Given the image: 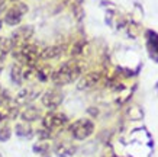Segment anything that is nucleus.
Segmentation results:
<instances>
[{"mask_svg": "<svg viewBox=\"0 0 158 157\" xmlns=\"http://www.w3.org/2000/svg\"><path fill=\"white\" fill-rule=\"evenodd\" d=\"M83 74V67L81 64L76 60H68V61H64L62 64L54 68L52 76H51V80L52 85L55 87H62V86L71 85V83H76Z\"/></svg>", "mask_w": 158, "mask_h": 157, "instance_id": "f257e3e1", "label": "nucleus"}, {"mask_svg": "<svg viewBox=\"0 0 158 157\" xmlns=\"http://www.w3.org/2000/svg\"><path fill=\"white\" fill-rule=\"evenodd\" d=\"M10 54L15 58V61L25 67H34L41 63L39 61V47L31 41L22 44L19 47H15Z\"/></svg>", "mask_w": 158, "mask_h": 157, "instance_id": "f03ea898", "label": "nucleus"}, {"mask_svg": "<svg viewBox=\"0 0 158 157\" xmlns=\"http://www.w3.org/2000/svg\"><path fill=\"white\" fill-rule=\"evenodd\" d=\"M94 122L91 121L90 118H80L76 119L74 122L70 124L68 127V131L71 134V137L77 141H83V140H87L89 137L93 135L94 133Z\"/></svg>", "mask_w": 158, "mask_h": 157, "instance_id": "7ed1b4c3", "label": "nucleus"}, {"mask_svg": "<svg viewBox=\"0 0 158 157\" xmlns=\"http://www.w3.org/2000/svg\"><path fill=\"white\" fill-rule=\"evenodd\" d=\"M42 127L44 128L49 129V131H58V129L64 128L65 125L68 124V116L64 112H60V111H48L45 115H42Z\"/></svg>", "mask_w": 158, "mask_h": 157, "instance_id": "20e7f679", "label": "nucleus"}, {"mask_svg": "<svg viewBox=\"0 0 158 157\" xmlns=\"http://www.w3.org/2000/svg\"><path fill=\"white\" fill-rule=\"evenodd\" d=\"M28 5L26 3H20L16 2L13 6H10L9 9L6 10L5 18H3V24H6L7 26H19L22 24L23 16L28 13Z\"/></svg>", "mask_w": 158, "mask_h": 157, "instance_id": "39448f33", "label": "nucleus"}, {"mask_svg": "<svg viewBox=\"0 0 158 157\" xmlns=\"http://www.w3.org/2000/svg\"><path fill=\"white\" fill-rule=\"evenodd\" d=\"M62 100H64V93L60 87H55V86L44 90L41 95V103L48 111H55L62 103Z\"/></svg>", "mask_w": 158, "mask_h": 157, "instance_id": "423d86ee", "label": "nucleus"}, {"mask_svg": "<svg viewBox=\"0 0 158 157\" xmlns=\"http://www.w3.org/2000/svg\"><path fill=\"white\" fill-rule=\"evenodd\" d=\"M42 95V89L38 85H28L22 87L18 95L15 98V103L16 105H31L34 100L41 98Z\"/></svg>", "mask_w": 158, "mask_h": 157, "instance_id": "0eeeda50", "label": "nucleus"}, {"mask_svg": "<svg viewBox=\"0 0 158 157\" xmlns=\"http://www.w3.org/2000/svg\"><path fill=\"white\" fill-rule=\"evenodd\" d=\"M34 32H35V29L32 25H20V26H18L9 37L13 48L19 47L22 44L29 42L32 39V37H34Z\"/></svg>", "mask_w": 158, "mask_h": 157, "instance_id": "6e6552de", "label": "nucleus"}, {"mask_svg": "<svg viewBox=\"0 0 158 157\" xmlns=\"http://www.w3.org/2000/svg\"><path fill=\"white\" fill-rule=\"evenodd\" d=\"M102 77L103 76L100 72H89L86 74H81V77L77 80V89L78 90H91L99 86Z\"/></svg>", "mask_w": 158, "mask_h": 157, "instance_id": "1a4fd4ad", "label": "nucleus"}, {"mask_svg": "<svg viewBox=\"0 0 158 157\" xmlns=\"http://www.w3.org/2000/svg\"><path fill=\"white\" fill-rule=\"evenodd\" d=\"M64 52H65V48L62 45H60V44L44 47L42 50H39V61L49 63V61H54V60H58V58L62 57Z\"/></svg>", "mask_w": 158, "mask_h": 157, "instance_id": "9d476101", "label": "nucleus"}, {"mask_svg": "<svg viewBox=\"0 0 158 157\" xmlns=\"http://www.w3.org/2000/svg\"><path fill=\"white\" fill-rule=\"evenodd\" d=\"M52 151L57 157H71L77 153V146L68 140H60L52 146Z\"/></svg>", "mask_w": 158, "mask_h": 157, "instance_id": "9b49d317", "label": "nucleus"}, {"mask_svg": "<svg viewBox=\"0 0 158 157\" xmlns=\"http://www.w3.org/2000/svg\"><path fill=\"white\" fill-rule=\"evenodd\" d=\"M19 116L23 122L31 124V122H35V121L42 118V111H41V108L35 106V105H26L23 109L19 112Z\"/></svg>", "mask_w": 158, "mask_h": 157, "instance_id": "f8f14e48", "label": "nucleus"}, {"mask_svg": "<svg viewBox=\"0 0 158 157\" xmlns=\"http://www.w3.org/2000/svg\"><path fill=\"white\" fill-rule=\"evenodd\" d=\"M54 68L49 66L48 63H39L38 66L35 67V79L39 83H47L51 80Z\"/></svg>", "mask_w": 158, "mask_h": 157, "instance_id": "ddd939ff", "label": "nucleus"}, {"mask_svg": "<svg viewBox=\"0 0 158 157\" xmlns=\"http://www.w3.org/2000/svg\"><path fill=\"white\" fill-rule=\"evenodd\" d=\"M10 80L12 83L16 86H22L25 83L23 80V66L19 64V63L15 61L12 66H10Z\"/></svg>", "mask_w": 158, "mask_h": 157, "instance_id": "4468645a", "label": "nucleus"}, {"mask_svg": "<svg viewBox=\"0 0 158 157\" xmlns=\"http://www.w3.org/2000/svg\"><path fill=\"white\" fill-rule=\"evenodd\" d=\"M15 134L18 135L19 138H31L34 135V128L31 127V124L28 122H18V124L15 125Z\"/></svg>", "mask_w": 158, "mask_h": 157, "instance_id": "2eb2a0df", "label": "nucleus"}, {"mask_svg": "<svg viewBox=\"0 0 158 157\" xmlns=\"http://www.w3.org/2000/svg\"><path fill=\"white\" fill-rule=\"evenodd\" d=\"M12 50H13V45H12V41H10L9 37L0 35V61L5 63L6 57L12 52Z\"/></svg>", "mask_w": 158, "mask_h": 157, "instance_id": "dca6fc26", "label": "nucleus"}, {"mask_svg": "<svg viewBox=\"0 0 158 157\" xmlns=\"http://www.w3.org/2000/svg\"><path fill=\"white\" fill-rule=\"evenodd\" d=\"M52 151V146L48 141H38L34 144V153L39 154L41 157H49V153Z\"/></svg>", "mask_w": 158, "mask_h": 157, "instance_id": "f3484780", "label": "nucleus"}, {"mask_svg": "<svg viewBox=\"0 0 158 157\" xmlns=\"http://www.w3.org/2000/svg\"><path fill=\"white\" fill-rule=\"evenodd\" d=\"M86 45H87V42H86V41H83V39H80V41H76V42L71 45V48H70L68 54H70L73 58L78 57V55H83V51H84Z\"/></svg>", "mask_w": 158, "mask_h": 157, "instance_id": "a211bd4d", "label": "nucleus"}, {"mask_svg": "<svg viewBox=\"0 0 158 157\" xmlns=\"http://www.w3.org/2000/svg\"><path fill=\"white\" fill-rule=\"evenodd\" d=\"M12 137V128L9 125H2L0 127V143H6Z\"/></svg>", "mask_w": 158, "mask_h": 157, "instance_id": "6ab92c4d", "label": "nucleus"}, {"mask_svg": "<svg viewBox=\"0 0 158 157\" xmlns=\"http://www.w3.org/2000/svg\"><path fill=\"white\" fill-rule=\"evenodd\" d=\"M36 135H38L39 141H48V140H51V138L54 137V133L42 127V128H39L38 131H36Z\"/></svg>", "mask_w": 158, "mask_h": 157, "instance_id": "aec40b11", "label": "nucleus"}, {"mask_svg": "<svg viewBox=\"0 0 158 157\" xmlns=\"http://www.w3.org/2000/svg\"><path fill=\"white\" fill-rule=\"evenodd\" d=\"M10 102H13L10 93L0 85V105H7V103H10Z\"/></svg>", "mask_w": 158, "mask_h": 157, "instance_id": "412c9836", "label": "nucleus"}, {"mask_svg": "<svg viewBox=\"0 0 158 157\" xmlns=\"http://www.w3.org/2000/svg\"><path fill=\"white\" fill-rule=\"evenodd\" d=\"M5 9H6V2L5 0H0V13L5 12Z\"/></svg>", "mask_w": 158, "mask_h": 157, "instance_id": "4be33fe9", "label": "nucleus"}, {"mask_svg": "<svg viewBox=\"0 0 158 157\" xmlns=\"http://www.w3.org/2000/svg\"><path fill=\"white\" fill-rule=\"evenodd\" d=\"M3 72V61H0V73Z\"/></svg>", "mask_w": 158, "mask_h": 157, "instance_id": "5701e85b", "label": "nucleus"}, {"mask_svg": "<svg viewBox=\"0 0 158 157\" xmlns=\"http://www.w3.org/2000/svg\"><path fill=\"white\" fill-rule=\"evenodd\" d=\"M2 26H3V19H0V29H2Z\"/></svg>", "mask_w": 158, "mask_h": 157, "instance_id": "b1692460", "label": "nucleus"}, {"mask_svg": "<svg viewBox=\"0 0 158 157\" xmlns=\"http://www.w3.org/2000/svg\"><path fill=\"white\" fill-rule=\"evenodd\" d=\"M10 2H19V0H10Z\"/></svg>", "mask_w": 158, "mask_h": 157, "instance_id": "393cba45", "label": "nucleus"}, {"mask_svg": "<svg viewBox=\"0 0 158 157\" xmlns=\"http://www.w3.org/2000/svg\"><path fill=\"white\" fill-rule=\"evenodd\" d=\"M0 157H2V156H0Z\"/></svg>", "mask_w": 158, "mask_h": 157, "instance_id": "a878e982", "label": "nucleus"}]
</instances>
